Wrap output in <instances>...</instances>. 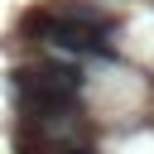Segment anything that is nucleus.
<instances>
[{
  "label": "nucleus",
  "instance_id": "obj_1",
  "mask_svg": "<svg viewBox=\"0 0 154 154\" xmlns=\"http://www.w3.org/2000/svg\"><path fill=\"white\" fill-rule=\"evenodd\" d=\"M19 34L34 43H53L63 53H87V58H106L111 53V34L116 19L101 5L87 0H58V5H34L19 19Z\"/></svg>",
  "mask_w": 154,
  "mask_h": 154
},
{
  "label": "nucleus",
  "instance_id": "obj_2",
  "mask_svg": "<svg viewBox=\"0 0 154 154\" xmlns=\"http://www.w3.org/2000/svg\"><path fill=\"white\" fill-rule=\"evenodd\" d=\"M10 87H14V101H19V111H24V125L48 130V125H63V120H72V116L82 111V87H87V77H82L77 63L38 58V63H29V67H14Z\"/></svg>",
  "mask_w": 154,
  "mask_h": 154
},
{
  "label": "nucleus",
  "instance_id": "obj_3",
  "mask_svg": "<svg viewBox=\"0 0 154 154\" xmlns=\"http://www.w3.org/2000/svg\"><path fill=\"white\" fill-rule=\"evenodd\" d=\"M48 154H96V144H87V140H72V135H67V140H53V149H48Z\"/></svg>",
  "mask_w": 154,
  "mask_h": 154
}]
</instances>
